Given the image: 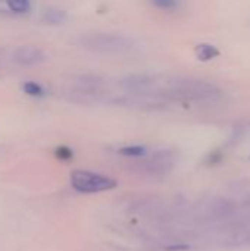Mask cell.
Here are the masks:
<instances>
[{"label":"cell","instance_id":"cell-1","mask_svg":"<svg viewBox=\"0 0 250 251\" xmlns=\"http://www.w3.org/2000/svg\"><path fill=\"white\" fill-rule=\"evenodd\" d=\"M71 185L75 191L81 194H96V193L113 190L118 184L115 179L109 176L78 169L71 174Z\"/></svg>","mask_w":250,"mask_h":251},{"label":"cell","instance_id":"cell-2","mask_svg":"<svg viewBox=\"0 0 250 251\" xmlns=\"http://www.w3.org/2000/svg\"><path fill=\"white\" fill-rule=\"evenodd\" d=\"M236 204L225 197H209L197 207V216L203 222H228L236 216Z\"/></svg>","mask_w":250,"mask_h":251},{"label":"cell","instance_id":"cell-3","mask_svg":"<svg viewBox=\"0 0 250 251\" xmlns=\"http://www.w3.org/2000/svg\"><path fill=\"white\" fill-rule=\"evenodd\" d=\"M81 44L87 49L102 53H124L131 49V41L125 37L97 34L83 38Z\"/></svg>","mask_w":250,"mask_h":251},{"label":"cell","instance_id":"cell-4","mask_svg":"<svg viewBox=\"0 0 250 251\" xmlns=\"http://www.w3.org/2000/svg\"><path fill=\"white\" fill-rule=\"evenodd\" d=\"M12 59L15 63L18 65H37L46 60V53L40 49V47H34V46H21L18 49L13 50L12 53Z\"/></svg>","mask_w":250,"mask_h":251},{"label":"cell","instance_id":"cell-5","mask_svg":"<svg viewBox=\"0 0 250 251\" xmlns=\"http://www.w3.org/2000/svg\"><path fill=\"white\" fill-rule=\"evenodd\" d=\"M44 21L47 24H52V25H59L62 22H65L66 19V13L63 10H57V9H49L44 12Z\"/></svg>","mask_w":250,"mask_h":251},{"label":"cell","instance_id":"cell-6","mask_svg":"<svg viewBox=\"0 0 250 251\" xmlns=\"http://www.w3.org/2000/svg\"><path fill=\"white\" fill-rule=\"evenodd\" d=\"M119 154L125 157H143L146 154V147L143 146H125L119 149Z\"/></svg>","mask_w":250,"mask_h":251},{"label":"cell","instance_id":"cell-7","mask_svg":"<svg viewBox=\"0 0 250 251\" xmlns=\"http://www.w3.org/2000/svg\"><path fill=\"white\" fill-rule=\"evenodd\" d=\"M9 9L12 12L16 13H28L31 6H29V0H6Z\"/></svg>","mask_w":250,"mask_h":251},{"label":"cell","instance_id":"cell-8","mask_svg":"<svg viewBox=\"0 0 250 251\" xmlns=\"http://www.w3.org/2000/svg\"><path fill=\"white\" fill-rule=\"evenodd\" d=\"M22 90L25 94L31 96V97H41L44 94V90L40 84L34 82V81H27L24 85H22Z\"/></svg>","mask_w":250,"mask_h":251},{"label":"cell","instance_id":"cell-9","mask_svg":"<svg viewBox=\"0 0 250 251\" xmlns=\"http://www.w3.org/2000/svg\"><path fill=\"white\" fill-rule=\"evenodd\" d=\"M196 51H197V56H199L202 60L212 59V57H215V56L218 54V50H217L215 47H212V46H206V44L199 46Z\"/></svg>","mask_w":250,"mask_h":251},{"label":"cell","instance_id":"cell-10","mask_svg":"<svg viewBox=\"0 0 250 251\" xmlns=\"http://www.w3.org/2000/svg\"><path fill=\"white\" fill-rule=\"evenodd\" d=\"M55 154H56V157L60 159V160H69V159L72 157V150H71L69 147H66V146H60V147L56 149Z\"/></svg>","mask_w":250,"mask_h":251},{"label":"cell","instance_id":"cell-11","mask_svg":"<svg viewBox=\"0 0 250 251\" xmlns=\"http://www.w3.org/2000/svg\"><path fill=\"white\" fill-rule=\"evenodd\" d=\"M156 7H161V9H175L177 4H178V0H150Z\"/></svg>","mask_w":250,"mask_h":251}]
</instances>
